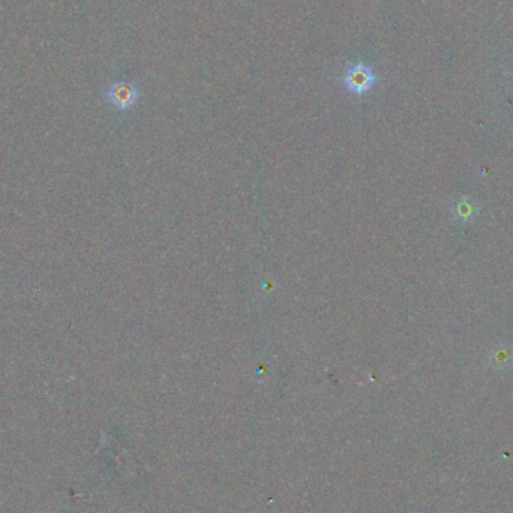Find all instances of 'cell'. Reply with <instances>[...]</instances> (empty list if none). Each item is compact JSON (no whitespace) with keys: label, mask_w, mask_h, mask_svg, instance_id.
I'll return each mask as SVG.
<instances>
[{"label":"cell","mask_w":513,"mask_h":513,"mask_svg":"<svg viewBox=\"0 0 513 513\" xmlns=\"http://www.w3.org/2000/svg\"><path fill=\"white\" fill-rule=\"evenodd\" d=\"M344 81H346V86L351 92L362 95V93L368 92L370 88H373L374 73H373V69L368 68L366 65L358 63V65L353 66L348 71Z\"/></svg>","instance_id":"1"},{"label":"cell","mask_w":513,"mask_h":513,"mask_svg":"<svg viewBox=\"0 0 513 513\" xmlns=\"http://www.w3.org/2000/svg\"><path fill=\"white\" fill-rule=\"evenodd\" d=\"M138 98V92L134 84L130 83H116L113 84L108 90L110 103L120 110H126L135 104Z\"/></svg>","instance_id":"2"}]
</instances>
